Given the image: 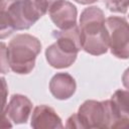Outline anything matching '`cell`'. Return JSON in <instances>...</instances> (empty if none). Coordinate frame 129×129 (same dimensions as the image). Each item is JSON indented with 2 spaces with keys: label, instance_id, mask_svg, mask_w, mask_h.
I'll return each instance as SVG.
<instances>
[{
  "label": "cell",
  "instance_id": "6da1fadb",
  "mask_svg": "<svg viewBox=\"0 0 129 129\" xmlns=\"http://www.w3.org/2000/svg\"><path fill=\"white\" fill-rule=\"evenodd\" d=\"M105 14L98 6L85 8L80 16L83 49L92 55H101L109 48V34Z\"/></svg>",
  "mask_w": 129,
  "mask_h": 129
},
{
  "label": "cell",
  "instance_id": "7a4b0ae2",
  "mask_svg": "<svg viewBox=\"0 0 129 129\" xmlns=\"http://www.w3.org/2000/svg\"><path fill=\"white\" fill-rule=\"evenodd\" d=\"M41 51L40 40L30 34H16L8 43L9 68L18 75L29 74L35 66L36 56Z\"/></svg>",
  "mask_w": 129,
  "mask_h": 129
},
{
  "label": "cell",
  "instance_id": "3957f363",
  "mask_svg": "<svg viewBox=\"0 0 129 129\" xmlns=\"http://www.w3.org/2000/svg\"><path fill=\"white\" fill-rule=\"evenodd\" d=\"M84 129L87 128H112L114 116L110 100L85 101L78 110Z\"/></svg>",
  "mask_w": 129,
  "mask_h": 129
},
{
  "label": "cell",
  "instance_id": "277c9868",
  "mask_svg": "<svg viewBox=\"0 0 129 129\" xmlns=\"http://www.w3.org/2000/svg\"><path fill=\"white\" fill-rule=\"evenodd\" d=\"M0 16L1 39L11 35L15 30H26L32 26L25 16L22 0H1Z\"/></svg>",
  "mask_w": 129,
  "mask_h": 129
},
{
  "label": "cell",
  "instance_id": "5b68a950",
  "mask_svg": "<svg viewBox=\"0 0 129 129\" xmlns=\"http://www.w3.org/2000/svg\"><path fill=\"white\" fill-rule=\"evenodd\" d=\"M111 53L121 59L129 58V23L124 17L110 16L106 19Z\"/></svg>",
  "mask_w": 129,
  "mask_h": 129
},
{
  "label": "cell",
  "instance_id": "8992f818",
  "mask_svg": "<svg viewBox=\"0 0 129 129\" xmlns=\"http://www.w3.org/2000/svg\"><path fill=\"white\" fill-rule=\"evenodd\" d=\"M31 111V101L26 96L14 94L11 96L9 103L4 106L3 118H7L14 124H23L27 122Z\"/></svg>",
  "mask_w": 129,
  "mask_h": 129
},
{
  "label": "cell",
  "instance_id": "52a82bcc",
  "mask_svg": "<svg viewBox=\"0 0 129 129\" xmlns=\"http://www.w3.org/2000/svg\"><path fill=\"white\" fill-rule=\"evenodd\" d=\"M48 15L53 24L59 29H68L77 25L78 10L70 1H57L49 9Z\"/></svg>",
  "mask_w": 129,
  "mask_h": 129
},
{
  "label": "cell",
  "instance_id": "ba28073f",
  "mask_svg": "<svg viewBox=\"0 0 129 129\" xmlns=\"http://www.w3.org/2000/svg\"><path fill=\"white\" fill-rule=\"evenodd\" d=\"M114 116L112 128H129V91L117 90L110 99Z\"/></svg>",
  "mask_w": 129,
  "mask_h": 129
},
{
  "label": "cell",
  "instance_id": "9c48e42d",
  "mask_svg": "<svg viewBox=\"0 0 129 129\" xmlns=\"http://www.w3.org/2000/svg\"><path fill=\"white\" fill-rule=\"evenodd\" d=\"M30 126L34 129H55L63 128L60 117L47 105H40L34 108L31 116Z\"/></svg>",
  "mask_w": 129,
  "mask_h": 129
},
{
  "label": "cell",
  "instance_id": "30bf717a",
  "mask_svg": "<svg viewBox=\"0 0 129 129\" xmlns=\"http://www.w3.org/2000/svg\"><path fill=\"white\" fill-rule=\"evenodd\" d=\"M76 89V81L68 73H57L49 82V91L57 100L70 99L75 94Z\"/></svg>",
  "mask_w": 129,
  "mask_h": 129
},
{
  "label": "cell",
  "instance_id": "8fae6325",
  "mask_svg": "<svg viewBox=\"0 0 129 129\" xmlns=\"http://www.w3.org/2000/svg\"><path fill=\"white\" fill-rule=\"evenodd\" d=\"M52 36L56 39V43L63 49L78 53L82 47V38H81V29L80 26L75 25L68 29L53 30Z\"/></svg>",
  "mask_w": 129,
  "mask_h": 129
},
{
  "label": "cell",
  "instance_id": "7c38bea8",
  "mask_svg": "<svg viewBox=\"0 0 129 129\" xmlns=\"http://www.w3.org/2000/svg\"><path fill=\"white\" fill-rule=\"evenodd\" d=\"M78 53L70 52L60 47L56 42L45 49V58L48 64L54 69H66L71 67L77 59Z\"/></svg>",
  "mask_w": 129,
  "mask_h": 129
},
{
  "label": "cell",
  "instance_id": "4fadbf2b",
  "mask_svg": "<svg viewBox=\"0 0 129 129\" xmlns=\"http://www.w3.org/2000/svg\"><path fill=\"white\" fill-rule=\"evenodd\" d=\"M57 1L59 0H29L32 8L34 9L35 13L39 18L46 14L51 8V6Z\"/></svg>",
  "mask_w": 129,
  "mask_h": 129
},
{
  "label": "cell",
  "instance_id": "5bb4252c",
  "mask_svg": "<svg viewBox=\"0 0 129 129\" xmlns=\"http://www.w3.org/2000/svg\"><path fill=\"white\" fill-rule=\"evenodd\" d=\"M109 11L114 13H126L129 7V0H104Z\"/></svg>",
  "mask_w": 129,
  "mask_h": 129
},
{
  "label": "cell",
  "instance_id": "9a60e30c",
  "mask_svg": "<svg viewBox=\"0 0 129 129\" xmlns=\"http://www.w3.org/2000/svg\"><path fill=\"white\" fill-rule=\"evenodd\" d=\"M67 128H79V129H84L83 127V123L82 120L79 116L78 113L73 114L72 116H70L67 120V124H66Z\"/></svg>",
  "mask_w": 129,
  "mask_h": 129
},
{
  "label": "cell",
  "instance_id": "2e32d148",
  "mask_svg": "<svg viewBox=\"0 0 129 129\" xmlns=\"http://www.w3.org/2000/svg\"><path fill=\"white\" fill-rule=\"evenodd\" d=\"M1 53H2V57H1V70H2V74H6V72L9 70V64H8V55H7V48L5 47V43L1 42Z\"/></svg>",
  "mask_w": 129,
  "mask_h": 129
},
{
  "label": "cell",
  "instance_id": "e0dca14e",
  "mask_svg": "<svg viewBox=\"0 0 129 129\" xmlns=\"http://www.w3.org/2000/svg\"><path fill=\"white\" fill-rule=\"evenodd\" d=\"M122 84L129 91V68L126 69L125 72L123 73V76H122Z\"/></svg>",
  "mask_w": 129,
  "mask_h": 129
},
{
  "label": "cell",
  "instance_id": "ac0fdd59",
  "mask_svg": "<svg viewBox=\"0 0 129 129\" xmlns=\"http://www.w3.org/2000/svg\"><path fill=\"white\" fill-rule=\"evenodd\" d=\"M74 1L79 4H82V5H89V4L95 3L97 0H74Z\"/></svg>",
  "mask_w": 129,
  "mask_h": 129
}]
</instances>
